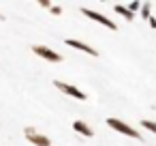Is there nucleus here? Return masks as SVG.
<instances>
[{
  "label": "nucleus",
  "instance_id": "obj_1",
  "mask_svg": "<svg viewBox=\"0 0 156 146\" xmlns=\"http://www.w3.org/2000/svg\"><path fill=\"white\" fill-rule=\"evenodd\" d=\"M107 125L111 127V129H115L118 133H122V135H126V137H133V140H141L143 135L135 129V127H130V125H126V122H122L120 118H107Z\"/></svg>",
  "mask_w": 156,
  "mask_h": 146
},
{
  "label": "nucleus",
  "instance_id": "obj_2",
  "mask_svg": "<svg viewBox=\"0 0 156 146\" xmlns=\"http://www.w3.org/2000/svg\"><path fill=\"white\" fill-rule=\"evenodd\" d=\"M24 135H26V140H28L30 144H34V146H51V140H49L47 135H43L41 131H37L34 127H26V129H24Z\"/></svg>",
  "mask_w": 156,
  "mask_h": 146
},
{
  "label": "nucleus",
  "instance_id": "obj_3",
  "mask_svg": "<svg viewBox=\"0 0 156 146\" xmlns=\"http://www.w3.org/2000/svg\"><path fill=\"white\" fill-rule=\"evenodd\" d=\"M54 86L58 88V90H62L64 95H69V97H75V99H79V101H86L88 97H86V92H81L77 86H73V84H66V82H60V80H56L54 82Z\"/></svg>",
  "mask_w": 156,
  "mask_h": 146
},
{
  "label": "nucleus",
  "instance_id": "obj_4",
  "mask_svg": "<svg viewBox=\"0 0 156 146\" xmlns=\"http://www.w3.org/2000/svg\"><path fill=\"white\" fill-rule=\"evenodd\" d=\"M81 13H83L88 20H94V22H98V24L107 26L109 30H118V26H115V24H113L109 17H105L103 13H98V11H92V9H86V7H83V9H81Z\"/></svg>",
  "mask_w": 156,
  "mask_h": 146
},
{
  "label": "nucleus",
  "instance_id": "obj_5",
  "mask_svg": "<svg viewBox=\"0 0 156 146\" xmlns=\"http://www.w3.org/2000/svg\"><path fill=\"white\" fill-rule=\"evenodd\" d=\"M32 52L41 58L49 60V62H62V56L58 52H54L51 47H47V45H32Z\"/></svg>",
  "mask_w": 156,
  "mask_h": 146
},
{
  "label": "nucleus",
  "instance_id": "obj_6",
  "mask_svg": "<svg viewBox=\"0 0 156 146\" xmlns=\"http://www.w3.org/2000/svg\"><path fill=\"white\" fill-rule=\"evenodd\" d=\"M66 45L73 47V50H79L83 54H90V56H98V50H94L92 45L83 43V41H77V39H66Z\"/></svg>",
  "mask_w": 156,
  "mask_h": 146
},
{
  "label": "nucleus",
  "instance_id": "obj_7",
  "mask_svg": "<svg viewBox=\"0 0 156 146\" xmlns=\"http://www.w3.org/2000/svg\"><path fill=\"white\" fill-rule=\"evenodd\" d=\"M73 131H75V133H79L81 137H92V135H94V129H92V127H88L83 120H75V122H73Z\"/></svg>",
  "mask_w": 156,
  "mask_h": 146
},
{
  "label": "nucleus",
  "instance_id": "obj_8",
  "mask_svg": "<svg viewBox=\"0 0 156 146\" xmlns=\"http://www.w3.org/2000/svg\"><path fill=\"white\" fill-rule=\"evenodd\" d=\"M113 9H115V11H118V13H120V15H122L124 20H128V22H133V20H135V13H130V11H128L126 7H122V5H115Z\"/></svg>",
  "mask_w": 156,
  "mask_h": 146
},
{
  "label": "nucleus",
  "instance_id": "obj_9",
  "mask_svg": "<svg viewBox=\"0 0 156 146\" xmlns=\"http://www.w3.org/2000/svg\"><path fill=\"white\" fill-rule=\"evenodd\" d=\"M141 127H143V129H147V131H152V133H156V122H154V120L141 118Z\"/></svg>",
  "mask_w": 156,
  "mask_h": 146
},
{
  "label": "nucleus",
  "instance_id": "obj_10",
  "mask_svg": "<svg viewBox=\"0 0 156 146\" xmlns=\"http://www.w3.org/2000/svg\"><path fill=\"white\" fill-rule=\"evenodd\" d=\"M150 9H152V5H150V2L141 5V15H143V20H150V17H152V15H150Z\"/></svg>",
  "mask_w": 156,
  "mask_h": 146
},
{
  "label": "nucleus",
  "instance_id": "obj_11",
  "mask_svg": "<svg viewBox=\"0 0 156 146\" xmlns=\"http://www.w3.org/2000/svg\"><path fill=\"white\" fill-rule=\"evenodd\" d=\"M126 9H128L130 13H135V11H139V9H141V2H130V5H128Z\"/></svg>",
  "mask_w": 156,
  "mask_h": 146
},
{
  "label": "nucleus",
  "instance_id": "obj_12",
  "mask_svg": "<svg viewBox=\"0 0 156 146\" xmlns=\"http://www.w3.org/2000/svg\"><path fill=\"white\" fill-rule=\"evenodd\" d=\"M49 11H51L54 15H60V13H62V7H58V5H51V7H49Z\"/></svg>",
  "mask_w": 156,
  "mask_h": 146
},
{
  "label": "nucleus",
  "instance_id": "obj_13",
  "mask_svg": "<svg viewBox=\"0 0 156 146\" xmlns=\"http://www.w3.org/2000/svg\"><path fill=\"white\" fill-rule=\"evenodd\" d=\"M39 5H41L43 9H49V7H51V2H49V0H41V2H39Z\"/></svg>",
  "mask_w": 156,
  "mask_h": 146
},
{
  "label": "nucleus",
  "instance_id": "obj_14",
  "mask_svg": "<svg viewBox=\"0 0 156 146\" xmlns=\"http://www.w3.org/2000/svg\"><path fill=\"white\" fill-rule=\"evenodd\" d=\"M147 22H150V26H152V28H156V17H150Z\"/></svg>",
  "mask_w": 156,
  "mask_h": 146
},
{
  "label": "nucleus",
  "instance_id": "obj_15",
  "mask_svg": "<svg viewBox=\"0 0 156 146\" xmlns=\"http://www.w3.org/2000/svg\"><path fill=\"white\" fill-rule=\"evenodd\" d=\"M0 20H5V15H2V13H0Z\"/></svg>",
  "mask_w": 156,
  "mask_h": 146
}]
</instances>
